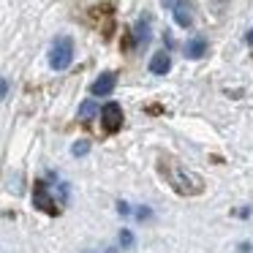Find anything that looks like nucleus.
Wrapping results in <instances>:
<instances>
[{"mask_svg":"<svg viewBox=\"0 0 253 253\" xmlns=\"http://www.w3.org/2000/svg\"><path fill=\"white\" fill-rule=\"evenodd\" d=\"M161 171H164V177L171 182V188L177 193H202V180L196 174H191V171L180 169L174 164H166V161L161 164Z\"/></svg>","mask_w":253,"mask_h":253,"instance_id":"f257e3e1","label":"nucleus"},{"mask_svg":"<svg viewBox=\"0 0 253 253\" xmlns=\"http://www.w3.org/2000/svg\"><path fill=\"white\" fill-rule=\"evenodd\" d=\"M71 60H74V41L68 39V36L55 39V44H52V49H49V66L55 68V71H66V68L71 66Z\"/></svg>","mask_w":253,"mask_h":253,"instance_id":"f03ea898","label":"nucleus"},{"mask_svg":"<svg viewBox=\"0 0 253 253\" xmlns=\"http://www.w3.org/2000/svg\"><path fill=\"white\" fill-rule=\"evenodd\" d=\"M33 204H36V210H41V212H49V215H57V212H60V210H57V204H55V199L49 196V188H46L44 182H36Z\"/></svg>","mask_w":253,"mask_h":253,"instance_id":"7ed1b4c3","label":"nucleus"},{"mask_svg":"<svg viewBox=\"0 0 253 253\" xmlns=\"http://www.w3.org/2000/svg\"><path fill=\"white\" fill-rule=\"evenodd\" d=\"M101 123H104V128H106L109 133L120 131V126H123V109H120V104L109 101V104L101 109Z\"/></svg>","mask_w":253,"mask_h":253,"instance_id":"20e7f679","label":"nucleus"},{"mask_svg":"<svg viewBox=\"0 0 253 253\" xmlns=\"http://www.w3.org/2000/svg\"><path fill=\"white\" fill-rule=\"evenodd\" d=\"M115 84H117V77L112 71H104L98 79L93 82V87H90V93L93 95H109L112 90H115Z\"/></svg>","mask_w":253,"mask_h":253,"instance_id":"39448f33","label":"nucleus"},{"mask_svg":"<svg viewBox=\"0 0 253 253\" xmlns=\"http://www.w3.org/2000/svg\"><path fill=\"white\" fill-rule=\"evenodd\" d=\"M171 68V60H169V55L166 52H155L153 55V60H150V71L153 74H158V77H164L166 71Z\"/></svg>","mask_w":253,"mask_h":253,"instance_id":"423d86ee","label":"nucleus"},{"mask_svg":"<svg viewBox=\"0 0 253 253\" xmlns=\"http://www.w3.org/2000/svg\"><path fill=\"white\" fill-rule=\"evenodd\" d=\"M171 8H174V22L180 25V28H188V25H191V8H188L185 0L171 3Z\"/></svg>","mask_w":253,"mask_h":253,"instance_id":"0eeeda50","label":"nucleus"},{"mask_svg":"<svg viewBox=\"0 0 253 253\" xmlns=\"http://www.w3.org/2000/svg\"><path fill=\"white\" fill-rule=\"evenodd\" d=\"M204 49H207V41H204V39H193V41H188L185 55H188V57H193V60H199V57L204 55Z\"/></svg>","mask_w":253,"mask_h":253,"instance_id":"6e6552de","label":"nucleus"},{"mask_svg":"<svg viewBox=\"0 0 253 253\" xmlns=\"http://www.w3.org/2000/svg\"><path fill=\"white\" fill-rule=\"evenodd\" d=\"M147 39H150V25H147V19H139L136 22V44H147Z\"/></svg>","mask_w":253,"mask_h":253,"instance_id":"1a4fd4ad","label":"nucleus"},{"mask_svg":"<svg viewBox=\"0 0 253 253\" xmlns=\"http://www.w3.org/2000/svg\"><path fill=\"white\" fill-rule=\"evenodd\" d=\"M95 112H98V106H95V101H84V104L79 106V117H93Z\"/></svg>","mask_w":253,"mask_h":253,"instance_id":"9d476101","label":"nucleus"},{"mask_svg":"<svg viewBox=\"0 0 253 253\" xmlns=\"http://www.w3.org/2000/svg\"><path fill=\"white\" fill-rule=\"evenodd\" d=\"M120 245H123V248H133V234H131L128 229L120 231Z\"/></svg>","mask_w":253,"mask_h":253,"instance_id":"9b49d317","label":"nucleus"},{"mask_svg":"<svg viewBox=\"0 0 253 253\" xmlns=\"http://www.w3.org/2000/svg\"><path fill=\"white\" fill-rule=\"evenodd\" d=\"M87 150H90V144H87V142H77V144L71 147V153L79 158V155H87Z\"/></svg>","mask_w":253,"mask_h":253,"instance_id":"f8f14e48","label":"nucleus"},{"mask_svg":"<svg viewBox=\"0 0 253 253\" xmlns=\"http://www.w3.org/2000/svg\"><path fill=\"white\" fill-rule=\"evenodd\" d=\"M150 215H153V212H150V207H139V212H136V218H139V220H147V218H150Z\"/></svg>","mask_w":253,"mask_h":253,"instance_id":"ddd939ff","label":"nucleus"},{"mask_svg":"<svg viewBox=\"0 0 253 253\" xmlns=\"http://www.w3.org/2000/svg\"><path fill=\"white\" fill-rule=\"evenodd\" d=\"M117 212H120V215H131V207H128L126 202H117Z\"/></svg>","mask_w":253,"mask_h":253,"instance_id":"4468645a","label":"nucleus"},{"mask_svg":"<svg viewBox=\"0 0 253 253\" xmlns=\"http://www.w3.org/2000/svg\"><path fill=\"white\" fill-rule=\"evenodd\" d=\"M6 93H8V84L3 82V79H0V98H3V95H6Z\"/></svg>","mask_w":253,"mask_h":253,"instance_id":"2eb2a0df","label":"nucleus"},{"mask_svg":"<svg viewBox=\"0 0 253 253\" xmlns=\"http://www.w3.org/2000/svg\"><path fill=\"white\" fill-rule=\"evenodd\" d=\"M248 41H251V44H253V30H251V33H248Z\"/></svg>","mask_w":253,"mask_h":253,"instance_id":"dca6fc26","label":"nucleus"},{"mask_svg":"<svg viewBox=\"0 0 253 253\" xmlns=\"http://www.w3.org/2000/svg\"><path fill=\"white\" fill-rule=\"evenodd\" d=\"M171 3H174V0H164V6H171Z\"/></svg>","mask_w":253,"mask_h":253,"instance_id":"f3484780","label":"nucleus"}]
</instances>
